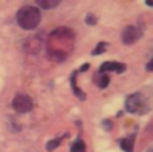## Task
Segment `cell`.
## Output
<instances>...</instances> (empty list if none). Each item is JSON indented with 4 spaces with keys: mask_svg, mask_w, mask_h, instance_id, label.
I'll list each match as a JSON object with an SVG mask.
<instances>
[{
    "mask_svg": "<svg viewBox=\"0 0 153 152\" xmlns=\"http://www.w3.org/2000/svg\"><path fill=\"white\" fill-rule=\"evenodd\" d=\"M125 65L124 63H118V62H103L100 67V72L101 73H105V72H116V73H122L125 72Z\"/></svg>",
    "mask_w": 153,
    "mask_h": 152,
    "instance_id": "8992f818",
    "label": "cell"
},
{
    "mask_svg": "<svg viewBox=\"0 0 153 152\" xmlns=\"http://www.w3.org/2000/svg\"><path fill=\"white\" fill-rule=\"evenodd\" d=\"M106 47H108L106 42H100V43L97 45V47L93 50V55H98V54H102L103 51L106 50Z\"/></svg>",
    "mask_w": 153,
    "mask_h": 152,
    "instance_id": "7c38bea8",
    "label": "cell"
},
{
    "mask_svg": "<svg viewBox=\"0 0 153 152\" xmlns=\"http://www.w3.org/2000/svg\"><path fill=\"white\" fill-rule=\"evenodd\" d=\"M70 150H71V152H86V145H85V143L81 139H78L76 142L71 144Z\"/></svg>",
    "mask_w": 153,
    "mask_h": 152,
    "instance_id": "ba28073f",
    "label": "cell"
},
{
    "mask_svg": "<svg viewBox=\"0 0 153 152\" xmlns=\"http://www.w3.org/2000/svg\"><path fill=\"white\" fill-rule=\"evenodd\" d=\"M59 144H61V139H54V140H51V142H48V143H47L46 148H47L48 151H54Z\"/></svg>",
    "mask_w": 153,
    "mask_h": 152,
    "instance_id": "4fadbf2b",
    "label": "cell"
},
{
    "mask_svg": "<svg viewBox=\"0 0 153 152\" xmlns=\"http://www.w3.org/2000/svg\"><path fill=\"white\" fill-rule=\"evenodd\" d=\"M125 108H126V110L130 113H143V109L145 108L143 96H141L140 93L130 94V96L126 98Z\"/></svg>",
    "mask_w": 153,
    "mask_h": 152,
    "instance_id": "277c9868",
    "label": "cell"
},
{
    "mask_svg": "<svg viewBox=\"0 0 153 152\" xmlns=\"http://www.w3.org/2000/svg\"><path fill=\"white\" fill-rule=\"evenodd\" d=\"M74 43V32L70 28H58L51 32L47 42V53L53 61L61 62L67 58Z\"/></svg>",
    "mask_w": 153,
    "mask_h": 152,
    "instance_id": "6da1fadb",
    "label": "cell"
},
{
    "mask_svg": "<svg viewBox=\"0 0 153 152\" xmlns=\"http://www.w3.org/2000/svg\"><path fill=\"white\" fill-rule=\"evenodd\" d=\"M143 32L137 28L136 26H128L122 30L121 32V40L124 45H133L141 38Z\"/></svg>",
    "mask_w": 153,
    "mask_h": 152,
    "instance_id": "5b68a950",
    "label": "cell"
},
{
    "mask_svg": "<svg viewBox=\"0 0 153 152\" xmlns=\"http://www.w3.org/2000/svg\"><path fill=\"white\" fill-rule=\"evenodd\" d=\"M103 127H105V129L106 131H110V128H111V123L109 120H106V121H103Z\"/></svg>",
    "mask_w": 153,
    "mask_h": 152,
    "instance_id": "9a60e30c",
    "label": "cell"
},
{
    "mask_svg": "<svg viewBox=\"0 0 153 152\" xmlns=\"http://www.w3.org/2000/svg\"><path fill=\"white\" fill-rule=\"evenodd\" d=\"M86 69H89V63H85L83 66L81 67V72H85V70H86Z\"/></svg>",
    "mask_w": 153,
    "mask_h": 152,
    "instance_id": "e0dca14e",
    "label": "cell"
},
{
    "mask_svg": "<svg viewBox=\"0 0 153 152\" xmlns=\"http://www.w3.org/2000/svg\"><path fill=\"white\" fill-rule=\"evenodd\" d=\"M109 81H110V78H109V75H106V74H101L100 75V81H98V88H101V89H105L106 86H108V83H109Z\"/></svg>",
    "mask_w": 153,
    "mask_h": 152,
    "instance_id": "8fae6325",
    "label": "cell"
},
{
    "mask_svg": "<svg viewBox=\"0 0 153 152\" xmlns=\"http://www.w3.org/2000/svg\"><path fill=\"white\" fill-rule=\"evenodd\" d=\"M86 23L90 24V26H94V24L97 23V18H95L93 13H89V15L86 16Z\"/></svg>",
    "mask_w": 153,
    "mask_h": 152,
    "instance_id": "5bb4252c",
    "label": "cell"
},
{
    "mask_svg": "<svg viewBox=\"0 0 153 152\" xmlns=\"http://www.w3.org/2000/svg\"><path fill=\"white\" fill-rule=\"evenodd\" d=\"M120 147L125 152H133V143L129 139H122L120 140Z\"/></svg>",
    "mask_w": 153,
    "mask_h": 152,
    "instance_id": "9c48e42d",
    "label": "cell"
},
{
    "mask_svg": "<svg viewBox=\"0 0 153 152\" xmlns=\"http://www.w3.org/2000/svg\"><path fill=\"white\" fill-rule=\"evenodd\" d=\"M152 65H153V61H149L148 66H146V70H148V72H152Z\"/></svg>",
    "mask_w": 153,
    "mask_h": 152,
    "instance_id": "2e32d148",
    "label": "cell"
},
{
    "mask_svg": "<svg viewBox=\"0 0 153 152\" xmlns=\"http://www.w3.org/2000/svg\"><path fill=\"white\" fill-rule=\"evenodd\" d=\"M34 102H32L31 97L26 96V94H18L16 97H13L12 100V108L18 113H27L32 109Z\"/></svg>",
    "mask_w": 153,
    "mask_h": 152,
    "instance_id": "3957f363",
    "label": "cell"
},
{
    "mask_svg": "<svg viewBox=\"0 0 153 152\" xmlns=\"http://www.w3.org/2000/svg\"><path fill=\"white\" fill-rule=\"evenodd\" d=\"M146 4H148L149 7H152V0H146Z\"/></svg>",
    "mask_w": 153,
    "mask_h": 152,
    "instance_id": "ac0fdd59",
    "label": "cell"
},
{
    "mask_svg": "<svg viewBox=\"0 0 153 152\" xmlns=\"http://www.w3.org/2000/svg\"><path fill=\"white\" fill-rule=\"evenodd\" d=\"M35 1L43 10H53V8L58 7L61 4L62 0H35Z\"/></svg>",
    "mask_w": 153,
    "mask_h": 152,
    "instance_id": "52a82bcc",
    "label": "cell"
},
{
    "mask_svg": "<svg viewBox=\"0 0 153 152\" xmlns=\"http://www.w3.org/2000/svg\"><path fill=\"white\" fill-rule=\"evenodd\" d=\"M71 85H73V90H74V94H75V96H78L81 100H85V98H86V94H85L83 92H81L78 88H76V83H75V73L73 74V77H71Z\"/></svg>",
    "mask_w": 153,
    "mask_h": 152,
    "instance_id": "30bf717a",
    "label": "cell"
},
{
    "mask_svg": "<svg viewBox=\"0 0 153 152\" xmlns=\"http://www.w3.org/2000/svg\"><path fill=\"white\" fill-rule=\"evenodd\" d=\"M42 15L40 11L36 7L32 5H26L22 7L16 13V22H18L19 27L23 30H34L39 26Z\"/></svg>",
    "mask_w": 153,
    "mask_h": 152,
    "instance_id": "7a4b0ae2",
    "label": "cell"
}]
</instances>
